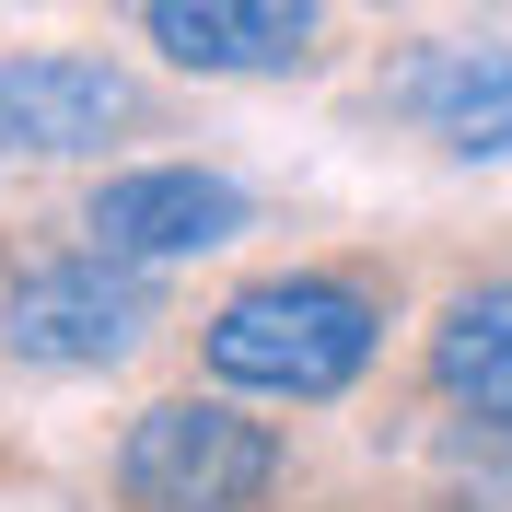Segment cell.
<instances>
[{"label":"cell","instance_id":"cell-1","mask_svg":"<svg viewBox=\"0 0 512 512\" xmlns=\"http://www.w3.org/2000/svg\"><path fill=\"white\" fill-rule=\"evenodd\" d=\"M384 350V291L361 268H268V280L222 291L210 326H198V361L233 396H291V408H326L350 396Z\"/></svg>","mask_w":512,"mask_h":512},{"label":"cell","instance_id":"cell-2","mask_svg":"<svg viewBox=\"0 0 512 512\" xmlns=\"http://www.w3.org/2000/svg\"><path fill=\"white\" fill-rule=\"evenodd\" d=\"M117 512H268L291 478V454L268 419L233 408L222 396H163V408H140L117 431Z\"/></svg>","mask_w":512,"mask_h":512},{"label":"cell","instance_id":"cell-3","mask_svg":"<svg viewBox=\"0 0 512 512\" xmlns=\"http://www.w3.org/2000/svg\"><path fill=\"white\" fill-rule=\"evenodd\" d=\"M163 326V291L140 256H35L24 280L0 291V361H24V373H105L128 361L140 338Z\"/></svg>","mask_w":512,"mask_h":512},{"label":"cell","instance_id":"cell-4","mask_svg":"<svg viewBox=\"0 0 512 512\" xmlns=\"http://www.w3.org/2000/svg\"><path fill=\"white\" fill-rule=\"evenodd\" d=\"M128 117H140V94L117 59H82V47H12L0 59V163H82Z\"/></svg>","mask_w":512,"mask_h":512},{"label":"cell","instance_id":"cell-5","mask_svg":"<svg viewBox=\"0 0 512 512\" xmlns=\"http://www.w3.org/2000/svg\"><path fill=\"white\" fill-rule=\"evenodd\" d=\"M245 233V187L210 175V163H140V175H105L82 198V245L140 256V268H175V256H210Z\"/></svg>","mask_w":512,"mask_h":512},{"label":"cell","instance_id":"cell-6","mask_svg":"<svg viewBox=\"0 0 512 512\" xmlns=\"http://www.w3.org/2000/svg\"><path fill=\"white\" fill-rule=\"evenodd\" d=\"M140 24L198 82H280V70H315L326 0H140Z\"/></svg>","mask_w":512,"mask_h":512},{"label":"cell","instance_id":"cell-7","mask_svg":"<svg viewBox=\"0 0 512 512\" xmlns=\"http://www.w3.org/2000/svg\"><path fill=\"white\" fill-rule=\"evenodd\" d=\"M384 105L419 117L466 163H512V47H419V59L384 82Z\"/></svg>","mask_w":512,"mask_h":512},{"label":"cell","instance_id":"cell-8","mask_svg":"<svg viewBox=\"0 0 512 512\" xmlns=\"http://www.w3.org/2000/svg\"><path fill=\"white\" fill-rule=\"evenodd\" d=\"M431 396L478 419L489 443H512V280H478L431 315Z\"/></svg>","mask_w":512,"mask_h":512}]
</instances>
